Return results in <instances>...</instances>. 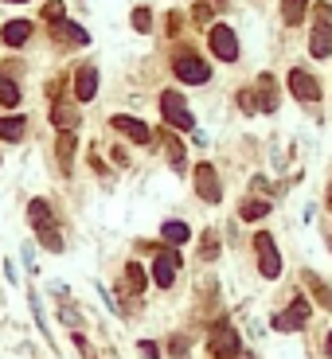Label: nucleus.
Returning a JSON list of instances; mask_svg holds the SVG:
<instances>
[{"label": "nucleus", "instance_id": "29", "mask_svg": "<svg viewBox=\"0 0 332 359\" xmlns=\"http://www.w3.org/2000/svg\"><path fill=\"white\" fill-rule=\"evenodd\" d=\"M200 254H203V258H215V254H219V242H215V235H203Z\"/></svg>", "mask_w": 332, "mask_h": 359}, {"label": "nucleus", "instance_id": "24", "mask_svg": "<svg viewBox=\"0 0 332 359\" xmlns=\"http://www.w3.org/2000/svg\"><path fill=\"white\" fill-rule=\"evenodd\" d=\"M238 215H242V219H250V223H254V219L270 215V204H266V199H247V204H242V211H238Z\"/></svg>", "mask_w": 332, "mask_h": 359}, {"label": "nucleus", "instance_id": "3", "mask_svg": "<svg viewBox=\"0 0 332 359\" xmlns=\"http://www.w3.org/2000/svg\"><path fill=\"white\" fill-rule=\"evenodd\" d=\"M160 113H165V121L168 125H176V129H196V121H191V113H188V106H184V98L180 94H160Z\"/></svg>", "mask_w": 332, "mask_h": 359}, {"label": "nucleus", "instance_id": "20", "mask_svg": "<svg viewBox=\"0 0 332 359\" xmlns=\"http://www.w3.org/2000/svg\"><path fill=\"white\" fill-rule=\"evenodd\" d=\"M125 293H145V270L137 262L125 265Z\"/></svg>", "mask_w": 332, "mask_h": 359}, {"label": "nucleus", "instance_id": "32", "mask_svg": "<svg viewBox=\"0 0 332 359\" xmlns=\"http://www.w3.org/2000/svg\"><path fill=\"white\" fill-rule=\"evenodd\" d=\"M324 356H332V332L324 336Z\"/></svg>", "mask_w": 332, "mask_h": 359}, {"label": "nucleus", "instance_id": "8", "mask_svg": "<svg viewBox=\"0 0 332 359\" xmlns=\"http://www.w3.org/2000/svg\"><path fill=\"white\" fill-rule=\"evenodd\" d=\"M211 51L215 55H219V59H238V39H235V32H231V28L227 24H215L211 28Z\"/></svg>", "mask_w": 332, "mask_h": 359}, {"label": "nucleus", "instance_id": "33", "mask_svg": "<svg viewBox=\"0 0 332 359\" xmlns=\"http://www.w3.org/2000/svg\"><path fill=\"white\" fill-rule=\"evenodd\" d=\"M8 4H24V0H8Z\"/></svg>", "mask_w": 332, "mask_h": 359}, {"label": "nucleus", "instance_id": "10", "mask_svg": "<svg viewBox=\"0 0 332 359\" xmlns=\"http://www.w3.org/2000/svg\"><path fill=\"white\" fill-rule=\"evenodd\" d=\"M114 129L125 133V137H129V141H137V144H149V141H153L149 125H145V121H137V118H125V113H118V118H114Z\"/></svg>", "mask_w": 332, "mask_h": 359}, {"label": "nucleus", "instance_id": "6", "mask_svg": "<svg viewBox=\"0 0 332 359\" xmlns=\"http://www.w3.org/2000/svg\"><path fill=\"white\" fill-rule=\"evenodd\" d=\"M176 270H180V254L176 250H156V265H153V281L160 289H168L176 281Z\"/></svg>", "mask_w": 332, "mask_h": 359}, {"label": "nucleus", "instance_id": "22", "mask_svg": "<svg viewBox=\"0 0 332 359\" xmlns=\"http://www.w3.org/2000/svg\"><path fill=\"white\" fill-rule=\"evenodd\" d=\"M16 102H20V86L8 74H0V106H16Z\"/></svg>", "mask_w": 332, "mask_h": 359}, {"label": "nucleus", "instance_id": "26", "mask_svg": "<svg viewBox=\"0 0 332 359\" xmlns=\"http://www.w3.org/2000/svg\"><path fill=\"white\" fill-rule=\"evenodd\" d=\"M305 4H309V0H285V20H289V24H301Z\"/></svg>", "mask_w": 332, "mask_h": 359}, {"label": "nucleus", "instance_id": "12", "mask_svg": "<svg viewBox=\"0 0 332 359\" xmlns=\"http://www.w3.org/2000/svg\"><path fill=\"white\" fill-rule=\"evenodd\" d=\"M51 36L59 39V43H79V47H86V43H90V36H86V28L71 24V20H63V24H55V28H51Z\"/></svg>", "mask_w": 332, "mask_h": 359}, {"label": "nucleus", "instance_id": "15", "mask_svg": "<svg viewBox=\"0 0 332 359\" xmlns=\"http://www.w3.org/2000/svg\"><path fill=\"white\" fill-rule=\"evenodd\" d=\"M273 106H278V90H273V78H270V74H262V78H258V109H262V113H270Z\"/></svg>", "mask_w": 332, "mask_h": 359}, {"label": "nucleus", "instance_id": "14", "mask_svg": "<svg viewBox=\"0 0 332 359\" xmlns=\"http://www.w3.org/2000/svg\"><path fill=\"white\" fill-rule=\"evenodd\" d=\"M28 36H32V24H28V20H12V24H4V43H8V47H24Z\"/></svg>", "mask_w": 332, "mask_h": 359}, {"label": "nucleus", "instance_id": "7", "mask_svg": "<svg viewBox=\"0 0 332 359\" xmlns=\"http://www.w3.org/2000/svg\"><path fill=\"white\" fill-rule=\"evenodd\" d=\"M196 192H200V199H207V204H219V199H223V188H219V176H215L211 164L196 168Z\"/></svg>", "mask_w": 332, "mask_h": 359}, {"label": "nucleus", "instance_id": "18", "mask_svg": "<svg viewBox=\"0 0 332 359\" xmlns=\"http://www.w3.org/2000/svg\"><path fill=\"white\" fill-rule=\"evenodd\" d=\"M51 121H55V125H59L63 133H71L74 125H79V113H74V109L67 106V102H59V106L51 109Z\"/></svg>", "mask_w": 332, "mask_h": 359}, {"label": "nucleus", "instance_id": "19", "mask_svg": "<svg viewBox=\"0 0 332 359\" xmlns=\"http://www.w3.org/2000/svg\"><path fill=\"white\" fill-rule=\"evenodd\" d=\"M160 235H165V242H172V246H184V242H188V223H180V219H172V223H165V227H160Z\"/></svg>", "mask_w": 332, "mask_h": 359}, {"label": "nucleus", "instance_id": "17", "mask_svg": "<svg viewBox=\"0 0 332 359\" xmlns=\"http://www.w3.org/2000/svg\"><path fill=\"white\" fill-rule=\"evenodd\" d=\"M28 219H32V227H36V230L55 227V223H51V211H48V204H43V199H32V207H28Z\"/></svg>", "mask_w": 332, "mask_h": 359}, {"label": "nucleus", "instance_id": "9", "mask_svg": "<svg viewBox=\"0 0 332 359\" xmlns=\"http://www.w3.org/2000/svg\"><path fill=\"white\" fill-rule=\"evenodd\" d=\"M289 90H293L301 102H320V83L309 71H301V67H297V71H289Z\"/></svg>", "mask_w": 332, "mask_h": 359}, {"label": "nucleus", "instance_id": "11", "mask_svg": "<svg viewBox=\"0 0 332 359\" xmlns=\"http://www.w3.org/2000/svg\"><path fill=\"white\" fill-rule=\"evenodd\" d=\"M309 51H313L317 59H329V55H332V28L329 24H320V20H317L313 36H309Z\"/></svg>", "mask_w": 332, "mask_h": 359}, {"label": "nucleus", "instance_id": "30", "mask_svg": "<svg viewBox=\"0 0 332 359\" xmlns=\"http://www.w3.org/2000/svg\"><path fill=\"white\" fill-rule=\"evenodd\" d=\"M141 356H145V359H156V356H160V351H156V344H149V340H141Z\"/></svg>", "mask_w": 332, "mask_h": 359}, {"label": "nucleus", "instance_id": "5", "mask_svg": "<svg viewBox=\"0 0 332 359\" xmlns=\"http://www.w3.org/2000/svg\"><path fill=\"white\" fill-rule=\"evenodd\" d=\"M305 320H309V301L305 297H293L289 312H278V316H273V328H278V332H297Z\"/></svg>", "mask_w": 332, "mask_h": 359}, {"label": "nucleus", "instance_id": "28", "mask_svg": "<svg viewBox=\"0 0 332 359\" xmlns=\"http://www.w3.org/2000/svg\"><path fill=\"white\" fill-rule=\"evenodd\" d=\"M238 106L247 109V113H262V109H258V98L250 94V90H242V94H238Z\"/></svg>", "mask_w": 332, "mask_h": 359}, {"label": "nucleus", "instance_id": "27", "mask_svg": "<svg viewBox=\"0 0 332 359\" xmlns=\"http://www.w3.org/2000/svg\"><path fill=\"white\" fill-rule=\"evenodd\" d=\"M133 28H137V32H149V28H153V16H149V8H137V12H133Z\"/></svg>", "mask_w": 332, "mask_h": 359}, {"label": "nucleus", "instance_id": "23", "mask_svg": "<svg viewBox=\"0 0 332 359\" xmlns=\"http://www.w3.org/2000/svg\"><path fill=\"white\" fill-rule=\"evenodd\" d=\"M0 137L4 141H20L24 137V118H4L0 121Z\"/></svg>", "mask_w": 332, "mask_h": 359}, {"label": "nucleus", "instance_id": "34", "mask_svg": "<svg viewBox=\"0 0 332 359\" xmlns=\"http://www.w3.org/2000/svg\"><path fill=\"white\" fill-rule=\"evenodd\" d=\"M329 250H332V235H329Z\"/></svg>", "mask_w": 332, "mask_h": 359}, {"label": "nucleus", "instance_id": "25", "mask_svg": "<svg viewBox=\"0 0 332 359\" xmlns=\"http://www.w3.org/2000/svg\"><path fill=\"white\" fill-rule=\"evenodd\" d=\"M43 20H48V28L63 24V0H48L43 4Z\"/></svg>", "mask_w": 332, "mask_h": 359}, {"label": "nucleus", "instance_id": "13", "mask_svg": "<svg viewBox=\"0 0 332 359\" xmlns=\"http://www.w3.org/2000/svg\"><path fill=\"white\" fill-rule=\"evenodd\" d=\"M98 90V71L94 67H83V71L74 74V94H79V102H90Z\"/></svg>", "mask_w": 332, "mask_h": 359}, {"label": "nucleus", "instance_id": "16", "mask_svg": "<svg viewBox=\"0 0 332 359\" xmlns=\"http://www.w3.org/2000/svg\"><path fill=\"white\" fill-rule=\"evenodd\" d=\"M55 153H59V168H63V172H71V160H74V133H59V141H55Z\"/></svg>", "mask_w": 332, "mask_h": 359}, {"label": "nucleus", "instance_id": "21", "mask_svg": "<svg viewBox=\"0 0 332 359\" xmlns=\"http://www.w3.org/2000/svg\"><path fill=\"white\" fill-rule=\"evenodd\" d=\"M305 281H309V289H313V297H317L320 305H324V309H332V289L324 285V281H320L317 274H305Z\"/></svg>", "mask_w": 332, "mask_h": 359}, {"label": "nucleus", "instance_id": "1", "mask_svg": "<svg viewBox=\"0 0 332 359\" xmlns=\"http://www.w3.org/2000/svg\"><path fill=\"white\" fill-rule=\"evenodd\" d=\"M207 351H211L215 359H238V332L227 320H219L211 340H207Z\"/></svg>", "mask_w": 332, "mask_h": 359}, {"label": "nucleus", "instance_id": "4", "mask_svg": "<svg viewBox=\"0 0 332 359\" xmlns=\"http://www.w3.org/2000/svg\"><path fill=\"white\" fill-rule=\"evenodd\" d=\"M254 250H258L262 277H278V274H282V258H278V250H273V239H270V235H254Z\"/></svg>", "mask_w": 332, "mask_h": 359}, {"label": "nucleus", "instance_id": "31", "mask_svg": "<svg viewBox=\"0 0 332 359\" xmlns=\"http://www.w3.org/2000/svg\"><path fill=\"white\" fill-rule=\"evenodd\" d=\"M196 20H203V24H207V20H211V8H207V4H196Z\"/></svg>", "mask_w": 332, "mask_h": 359}, {"label": "nucleus", "instance_id": "2", "mask_svg": "<svg viewBox=\"0 0 332 359\" xmlns=\"http://www.w3.org/2000/svg\"><path fill=\"white\" fill-rule=\"evenodd\" d=\"M172 67H176V78H180V83H196V86H200V83H207V78H211L207 63H203L200 55H191V51H180Z\"/></svg>", "mask_w": 332, "mask_h": 359}]
</instances>
